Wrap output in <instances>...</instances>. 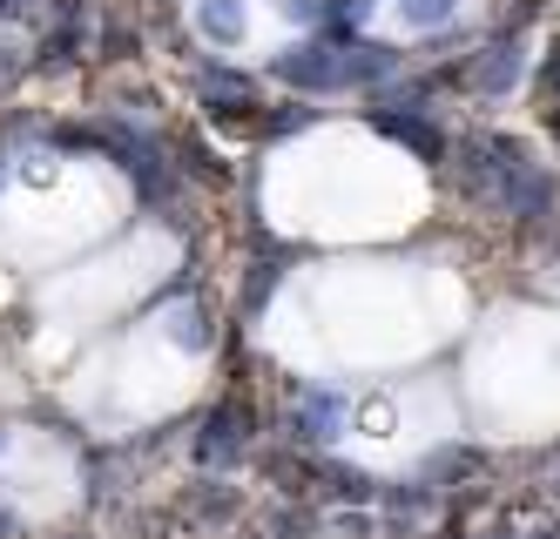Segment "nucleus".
Returning <instances> with one entry per match:
<instances>
[{
    "label": "nucleus",
    "mask_w": 560,
    "mask_h": 539,
    "mask_svg": "<svg viewBox=\"0 0 560 539\" xmlns=\"http://www.w3.org/2000/svg\"><path fill=\"white\" fill-rule=\"evenodd\" d=\"M540 89H547V102L560 108V48H553V55L540 61Z\"/></svg>",
    "instance_id": "13"
},
{
    "label": "nucleus",
    "mask_w": 560,
    "mask_h": 539,
    "mask_svg": "<svg viewBox=\"0 0 560 539\" xmlns=\"http://www.w3.org/2000/svg\"><path fill=\"white\" fill-rule=\"evenodd\" d=\"M236 506H244V500H236V485H196V500H189V513L196 519H203V526H223V519H236Z\"/></svg>",
    "instance_id": "11"
},
{
    "label": "nucleus",
    "mask_w": 560,
    "mask_h": 539,
    "mask_svg": "<svg viewBox=\"0 0 560 539\" xmlns=\"http://www.w3.org/2000/svg\"><path fill=\"white\" fill-rule=\"evenodd\" d=\"M8 532H14V513H0V539H8Z\"/></svg>",
    "instance_id": "16"
},
{
    "label": "nucleus",
    "mask_w": 560,
    "mask_h": 539,
    "mask_svg": "<svg viewBox=\"0 0 560 539\" xmlns=\"http://www.w3.org/2000/svg\"><path fill=\"white\" fill-rule=\"evenodd\" d=\"M196 27H203V40H217V48H236L250 21H244L236 0H196Z\"/></svg>",
    "instance_id": "7"
},
{
    "label": "nucleus",
    "mask_w": 560,
    "mask_h": 539,
    "mask_svg": "<svg viewBox=\"0 0 560 539\" xmlns=\"http://www.w3.org/2000/svg\"><path fill=\"white\" fill-rule=\"evenodd\" d=\"M398 61L385 48H338V40H304L277 61V81L291 89H311V95H331V89H365V81H385Z\"/></svg>",
    "instance_id": "2"
},
{
    "label": "nucleus",
    "mask_w": 560,
    "mask_h": 539,
    "mask_svg": "<svg viewBox=\"0 0 560 539\" xmlns=\"http://www.w3.org/2000/svg\"><path fill=\"white\" fill-rule=\"evenodd\" d=\"M311 532H317V519H311L304 506H291V500L270 506V513L257 519V539H311Z\"/></svg>",
    "instance_id": "10"
},
{
    "label": "nucleus",
    "mask_w": 560,
    "mask_h": 539,
    "mask_svg": "<svg viewBox=\"0 0 560 539\" xmlns=\"http://www.w3.org/2000/svg\"><path fill=\"white\" fill-rule=\"evenodd\" d=\"M513 74H520V48H513V40H493V48H479L472 81H479L487 95H506V89H513Z\"/></svg>",
    "instance_id": "8"
},
{
    "label": "nucleus",
    "mask_w": 560,
    "mask_h": 539,
    "mask_svg": "<svg viewBox=\"0 0 560 539\" xmlns=\"http://www.w3.org/2000/svg\"><path fill=\"white\" fill-rule=\"evenodd\" d=\"M311 479H317V492H325L331 506H372V500H378L372 479H365V472H351V466H325V459H317Z\"/></svg>",
    "instance_id": "6"
},
{
    "label": "nucleus",
    "mask_w": 560,
    "mask_h": 539,
    "mask_svg": "<svg viewBox=\"0 0 560 539\" xmlns=\"http://www.w3.org/2000/svg\"><path fill=\"white\" fill-rule=\"evenodd\" d=\"M203 102H210V115H244L250 108V81L217 68V74H203Z\"/></svg>",
    "instance_id": "9"
},
{
    "label": "nucleus",
    "mask_w": 560,
    "mask_h": 539,
    "mask_svg": "<svg viewBox=\"0 0 560 539\" xmlns=\"http://www.w3.org/2000/svg\"><path fill=\"white\" fill-rule=\"evenodd\" d=\"M250 405L244 398H223L210 419H203V432H196V466H230V459H244L250 452Z\"/></svg>",
    "instance_id": "3"
},
{
    "label": "nucleus",
    "mask_w": 560,
    "mask_h": 539,
    "mask_svg": "<svg viewBox=\"0 0 560 539\" xmlns=\"http://www.w3.org/2000/svg\"><path fill=\"white\" fill-rule=\"evenodd\" d=\"M479 539H513V526H487V532H479Z\"/></svg>",
    "instance_id": "14"
},
{
    "label": "nucleus",
    "mask_w": 560,
    "mask_h": 539,
    "mask_svg": "<svg viewBox=\"0 0 560 539\" xmlns=\"http://www.w3.org/2000/svg\"><path fill=\"white\" fill-rule=\"evenodd\" d=\"M534 539H560V519H547V526H540V532H534Z\"/></svg>",
    "instance_id": "15"
},
{
    "label": "nucleus",
    "mask_w": 560,
    "mask_h": 539,
    "mask_svg": "<svg viewBox=\"0 0 560 539\" xmlns=\"http://www.w3.org/2000/svg\"><path fill=\"white\" fill-rule=\"evenodd\" d=\"M345 411H351L345 391H304V398H298V419H291L298 445H331V438L345 432Z\"/></svg>",
    "instance_id": "4"
},
{
    "label": "nucleus",
    "mask_w": 560,
    "mask_h": 539,
    "mask_svg": "<svg viewBox=\"0 0 560 539\" xmlns=\"http://www.w3.org/2000/svg\"><path fill=\"white\" fill-rule=\"evenodd\" d=\"M466 189L487 202V210L500 216H520V223H534L553 210V183L547 169L520 149L513 136H487V142H472L466 149Z\"/></svg>",
    "instance_id": "1"
},
{
    "label": "nucleus",
    "mask_w": 560,
    "mask_h": 539,
    "mask_svg": "<svg viewBox=\"0 0 560 539\" xmlns=\"http://www.w3.org/2000/svg\"><path fill=\"white\" fill-rule=\"evenodd\" d=\"M453 8H459V0H398V21H406V27H446L453 21Z\"/></svg>",
    "instance_id": "12"
},
{
    "label": "nucleus",
    "mask_w": 560,
    "mask_h": 539,
    "mask_svg": "<svg viewBox=\"0 0 560 539\" xmlns=\"http://www.w3.org/2000/svg\"><path fill=\"white\" fill-rule=\"evenodd\" d=\"M372 129H378V136H392V142H406V149H419L425 162H439V155H446V136H439V129H432L425 115H398V108H372Z\"/></svg>",
    "instance_id": "5"
}]
</instances>
